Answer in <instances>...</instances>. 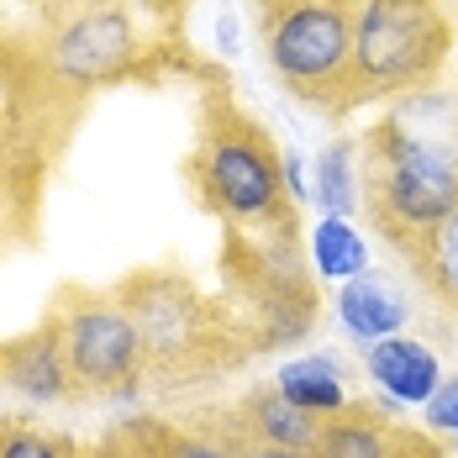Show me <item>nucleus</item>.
I'll list each match as a JSON object with an SVG mask.
<instances>
[{
	"label": "nucleus",
	"mask_w": 458,
	"mask_h": 458,
	"mask_svg": "<svg viewBox=\"0 0 458 458\" xmlns=\"http://www.w3.org/2000/svg\"><path fill=\"white\" fill-rule=\"evenodd\" d=\"M364 211L390 248H411L458 206V122L432 127L421 100L374 122L359 142Z\"/></svg>",
	"instance_id": "nucleus-1"
},
{
	"label": "nucleus",
	"mask_w": 458,
	"mask_h": 458,
	"mask_svg": "<svg viewBox=\"0 0 458 458\" xmlns=\"http://www.w3.org/2000/svg\"><path fill=\"white\" fill-rule=\"evenodd\" d=\"M195 184L200 200L248 232H295V200L279 180V148L259 122L242 111H211L200 127V153H195Z\"/></svg>",
	"instance_id": "nucleus-2"
},
{
	"label": "nucleus",
	"mask_w": 458,
	"mask_h": 458,
	"mask_svg": "<svg viewBox=\"0 0 458 458\" xmlns=\"http://www.w3.org/2000/svg\"><path fill=\"white\" fill-rule=\"evenodd\" d=\"M454 53L443 0H359L353 21V106L427 90Z\"/></svg>",
	"instance_id": "nucleus-3"
},
{
	"label": "nucleus",
	"mask_w": 458,
	"mask_h": 458,
	"mask_svg": "<svg viewBox=\"0 0 458 458\" xmlns=\"http://www.w3.org/2000/svg\"><path fill=\"white\" fill-rule=\"evenodd\" d=\"M259 11H264V53L284 90L327 111H348L359 0H264Z\"/></svg>",
	"instance_id": "nucleus-4"
},
{
	"label": "nucleus",
	"mask_w": 458,
	"mask_h": 458,
	"mask_svg": "<svg viewBox=\"0 0 458 458\" xmlns=\"http://www.w3.org/2000/svg\"><path fill=\"white\" fill-rule=\"evenodd\" d=\"M47 317L58 327L74 395H132L138 390V374L148 364V353H142L138 321L116 295L64 290Z\"/></svg>",
	"instance_id": "nucleus-5"
},
{
	"label": "nucleus",
	"mask_w": 458,
	"mask_h": 458,
	"mask_svg": "<svg viewBox=\"0 0 458 458\" xmlns=\"http://www.w3.org/2000/svg\"><path fill=\"white\" fill-rule=\"evenodd\" d=\"M116 301L138 321L148 364H180V359H190L200 348V337H206V306H200V295L180 275L148 269V275L127 279L116 290Z\"/></svg>",
	"instance_id": "nucleus-6"
},
{
	"label": "nucleus",
	"mask_w": 458,
	"mask_h": 458,
	"mask_svg": "<svg viewBox=\"0 0 458 458\" xmlns=\"http://www.w3.org/2000/svg\"><path fill=\"white\" fill-rule=\"evenodd\" d=\"M138 53L132 16L116 0H95L85 11H74L64 21V32L53 38V74L69 85H100L111 74H122Z\"/></svg>",
	"instance_id": "nucleus-7"
},
{
	"label": "nucleus",
	"mask_w": 458,
	"mask_h": 458,
	"mask_svg": "<svg viewBox=\"0 0 458 458\" xmlns=\"http://www.w3.org/2000/svg\"><path fill=\"white\" fill-rule=\"evenodd\" d=\"M0 379H5L16 395L38 401V406H53V401H69V395H74L69 359H64V343H58L53 317H47L38 332H27V337L0 343Z\"/></svg>",
	"instance_id": "nucleus-8"
},
{
	"label": "nucleus",
	"mask_w": 458,
	"mask_h": 458,
	"mask_svg": "<svg viewBox=\"0 0 458 458\" xmlns=\"http://www.w3.org/2000/svg\"><path fill=\"white\" fill-rule=\"evenodd\" d=\"M432 454L437 448L427 437H416L406 427H395L385 411H364V406L327 416L317 448V458H432Z\"/></svg>",
	"instance_id": "nucleus-9"
},
{
	"label": "nucleus",
	"mask_w": 458,
	"mask_h": 458,
	"mask_svg": "<svg viewBox=\"0 0 458 458\" xmlns=\"http://www.w3.org/2000/svg\"><path fill=\"white\" fill-rule=\"evenodd\" d=\"M321 427H327L321 416L290 406L275 385H259V390L237 406L227 432L237 437V448H242V443H264V448H290V454H317Z\"/></svg>",
	"instance_id": "nucleus-10"
},
{
	"label": "nucleus",
	"mask_w": 458,
	"mask_h": 458,
	"mask_svg": "<svg viewBox=\"0 0 458 458\" xmlns=\"http://www.w3.org/2000/svg\"><path fill=\"white\" fill-rule=\"evenodd\" d=\"M369 379L379 385V395H390L395 406H427L432 390L443 385V364L427 343L416 337H385L369 348Z\"/></svg>",
	"instance_id": "nucleus-11"
},
{
	"label": "nucleus",
	"mask_w": 458,
	"mask_h": 458,
	"mask_svg": "<svg viewBox=\"0 0 458 458\" xmlns=\"http://www.w3.org/2000/svg\"><path fill=\"white\" fill-rule=\"evenodd\" d=\"M337 321L359 337V343H385V337H395L401 327H406V317H411V306H406V295L390 284V279L379 275H359L348 279V284H337Z\"/></svg>",
	"instance_id": "nucleus-12"
},
{
	"label": "nucleus",
	"mask_w": 458,
	"mask_h": 458,
	"mask_svg": "<svg viewBox=\"0 0 458 458\" xmlns=\"http://www.w3.org/2000/svg\"><path fill=\"white\" fill-rule=\"evenodd\" d=\"M275 390L290 401V406H301V411L311 416H343L353 401H348V385H343V364L332 359V353H311V359H290V364L275 374Z\"/></svg>",
	"instance_id": "nucleus-13"
},
{
	"label": "nucleus",
	"mask_w": 458,
	"mask_h": 458,
	"mask_svg": "<svg viewBox=\"0 0 458 458\" xmlns=\"http://www.w3.org/2000/svg\"><path fill=\"white\" fill-rule=\"evenodd\" d=\"M406 264L416 269L421 290H427L443 311L458 317V206L427 232V237H416L411 248H406Z\"/></svg>",
	"instance_id": "nucleus-14"
},
{
	"label": "nucleus",
	"mask_w": 458,
	"mask_h": 458,
	"mask_svg": "<svg viewBox=\"0 0 458 458\" xmlns=\"http://www.w3.org/2000/svg\"><path fill=\"white\" fill-rule=\"evenodd\" d=\"M311 200H317L327 216H343L353 222V211L364 206V174H359V142L332 138L317 158V174H311Z\"/></svg>",
	"instance_id": "nucleus-15"
},
{
	"label": "nucleus",
	"mask_w": 458,
	"mask_h": 458,
	"mask_svg": "<svg viewBox=\"0 0 458 458\" xmlns=\"http://www.w3.org/2000/svg\"><path fill=\"white\" fill-rule=\"evenodd\" d=\"M311 264H317L321 279H337V284L369 275L364 232L353 227V222H343V216H321L317 232H311Z\"/></svg>",
	"instance_id": "nucleus-16"
},
{
	"label": "nucleus",
	"mask_w": 458,
	"mask_h": 458,
	"mask_svg": "<svg viewBox=\"0 0 458 458\" xmlns=\"http://www.w3.org/2000/svg\"><path fill=\"white\" fill-rule=\"evenodd\" d=\"M0 458H85V448L74 437H64V432L0 421Z\"/></svg>",
	"instance_id": "nucleus-17"
},
{
	"label": "nucleus",
	"mask_w": 458,
	"mask_h": 458,
	"mask_svg": "<svg viewBox=\"0 0 458 458\" xmlns=\"http://www.w3.org/2000/svg\"><path fill=\"white\" fill-rule=\"evenodd\" d=\"M153 443H158V458H237L232 432H184L169 421H153Z\"/></svg>",
	"instance_id": "nucleus-18"
},
{
	"label": "nucleus",
	"mask_w": 458,
	"mask_h": 458,
	"mask_svg": "<svg viewBox=\"0 0 458 458\" xmlns=\"http://www.w3.org/2000/svg\"><path fill=\"white\" fill-rule=\"evenodd\" d=\"M85 458H158V443H153V416H132V421L111 427L100 443L85 448Z\"/></svg>",
	"instance_id": "nucleus-19"
},
{
	"label": "nucleus",
	"mask_w": 458,
	"mask_h": 458,
	"mask_svg": "<svg viewBox=\"0 0 458 458\" xmlns=\"http://www.w3.org/2000/svg\"><path fill=\"white\" fill-rule=\"evenodd\" d=\"M421 416H427V427H432V432L458 437V374H443V385L432 390V401L421 406Z\"/></svg>",
	"instance_id": "nucleus-20"
},
{
	"label": "nucleus",
	"mask_w": 458,
	"mask_h": 458,
	"mask_svg": "<svg viewBox=\"0 0 458 458\" xmlns=\"http://www.w3.org/2000/svg\"><path fill=\"white\" fill-rule=\"evenodd\" d=\"M279 180H284V195L295 200V206H306L311 200V180H306V158L290 148V153H279Z\"/></svg>",
	"instance_id": "nucleus-21"
},
{
	"label": "nucleus",
	"mask_w": 458,
	"mask_h": 458,
	"mask_svg": "<svg viewBox=\"0 0 458 458\" xmlns=\"http://www.w3.org/2000/svg\"><path fill=\"white\" fill-rule=\"evenodd\" d=\"M237 458H317V454H290V448H264V443H242Z\"/></svg>",
	"instance_id": "nucleus-22"
},
{
	"label": "nucleus",
	"mask_w": 458,
	"mask_h": 458,
	"mask_svg": "<svg viewBox=\"0 0 458 458\" xmlns=\"http://www.w3.org/2000/svg\"><path fill=\"white\" fill-rule=\"evenodd\" d=\"M216 47L222 53H237V16L232 11H222V21H216Z\"/></svg>",
	"instance_id": "nucleus-23"
},
{
	"label": "nucleus",
	"mask_w": 458,
	"mask_h": 458,
	"mask_svg": "<svg viewBox=\"0 0 458 458\" xmlns=\"http://www.w3.org/2000/svg\"><path fill=\"white\" fill-rule=\"evenodd\" d=\"M432 458H443V454H432Z\"/></svg>",
	"instance_id": "nucleus-24"
},
{
	"label": "nucleus",
	"mask_w": 458,
	"mask_h": 458,
	"mask_svg": "<svg viewBox=\"0 0 458 458\" xmlns=\"http://www.w3.org/2000/svg\"><path fill=\"white\" fill-rule=\"evenodd\" d=\"M259 5H264V0H259Z\"/></svg>",
	"instance_id": "nucleus-25"
},
{
	"label": "nucleus",
	"mask_w": 458,
	"mask_h": 458,
	"mask_svg": "<svg viewBox=\"0 0 458 458\" xmlns=\"http://www.w3.org/2000/svg\"><path fill=\"white\" fill-rule=\"evenodd\" d=\"M454 454H458V448H454Z\"/></svg>",
	"instance_id": "nucleus-26"
}]
</instances>
